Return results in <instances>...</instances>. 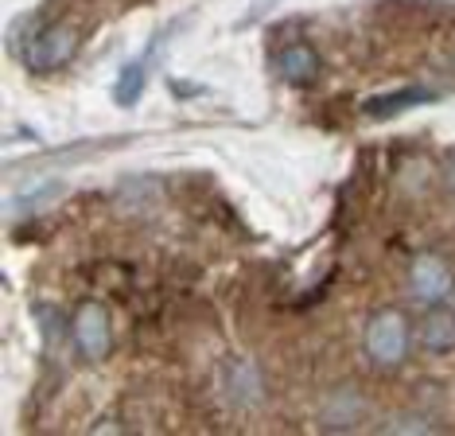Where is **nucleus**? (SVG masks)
<instances>
[{
	"label": "nucleus",
	"mask_w": 455,
	"mask_h": 436,
	"mask_svg": "<svg viewBox=\"0 0 455 436\" xmlns=\"http://www.w3.org/2000/svg\"><path fill=\"white\" fill-rule=\"evenodd\" d=\"M440 183L448 187V191L455 195V152L448 156V160H443V168H440Z\"/></svg>",
	"instance_id": "obj_13"
},
{
	"label": "nucleus",
	"mask_w": 455,
	"mask_h": 436,
	"mask_svg": "<svg viewBox=\"0 0 455 436\" xmlns=\"http://www.w3.org/2000/svg\"><path fill=\"white\" fill-rule=\"evenodd\" d=\"M172 90H175V98H199V93H206L203 86H191V82H175V78H172Z\"/></svg>",
	"instance_id": "obj_14"
},
{
	"label": "nucleus",
	"mask_w": 455,
	"mask_h": 436,
	"mask_svg": "<svg viewBox=\"0 0 455 436\" xmlns=\"http://www.w3.org/2000/svg\"><path fill=\"white\" fill-rule=\"evenodd\" d=\"M144 86H148V62H144V55L140 59H129L125 67H121L117 82H113V101H117L121 109H132L140 101Z\"/></svg>",
	"instance_id": "obj_10"
},
{
	"label": "nucleus",
	"mask_w": 455,
	"mask_h": 436,
	"mask_svg": "<svg viewBox=\"0 0 455 436\" xmlns=\"http://www.w3.org/2000/svg\"><path fill=\"white\" fill-rule=\"evenodd\" d=\"M222 398L230 409H257L265 401V374L253 359H230L222 367Z\"/></svg>",
	"instance_id": "obj_4"
},
{
	"label": "nucleus",
	"mask_w": 455,
	"mask_h": 436,
	"mask_svg": "<svg viewBox=\"0 0 455 436\" xmlns=\"http://www.w3.org/2000/svg\"><path fill=\"white\" fill-rule=\"evenodd\" d=\"M436 429V421L432 417H417V413H405V417H393L386 424V432H432Z\"/></svg>",
	"instance_id": "obj_12"
},
{
	"label": "nucleus",
	"mask_w": 455,
	"mask_h": 436,
	"mask_svg": "<svg viewBox=\"0 0 455 436\" xmlns=\"http://www.w3.org/2000/svg\"><path fill=\"white\" fill-rule=\"evenodd\" d=\"M78 47H82V31L75 24H47V28H39L28 36L24 62L44 75V70L67 67V62L78 55Z\"/></svg>",
	"instance_id": "obj_2"
},
{
	"label": "nucleus",
	"mask_w": 455,
	"mask_h": 436,
	"mask_svg": "<svg viewBox=\"0 0 455 436\" xmlns=\"http://www.w3.org/2000/svg\"><path fill=\"white\" fill-rule=\"evenodd\" d=\"M366 417V398L358 390H339L323 401V429H355Z\"/></svg>",
	"instance_id": "obj_9"
},
{
	"label": "nucleus",
	"mask_w": 455,
	"mask_h": 436,
	"mask_svg": "<svg viewBox=\"0 0 455 436\" xmlns=\"http://www.w3.org/2000/svg\"><path fill=\"white\" fill-rule=\"evenodd\" d=\"M409 319L397 308H381L370 316L366 331H362V355L370 359V367L378 370H397L409 359Z\"/></svg>",
	"instance_id": "obj_1"
},
{
	"label": "nucleus",
	"mask_w": 455,
	"mask_h": 436,
	"mask_svg": "<svg viewBox=\"0 0 455 436\" xmlns=\"http://www.w3.org/2000/svg\"><path fill=\"white\" fill-rule=\"evenodd\" d=\"M63 191H67L63 180H51L44 187H36V191H24V195H16V199H8V214H12V218L36 214V211H44V206H51L55 199H63Z\"/></svg>",
	"instance_id": "obj_11"
},
{
	"label": "nucleus",
	"mask_w": 455,
	"mask_h": 436,
	"mask_svg": "<svg viewBox=\"0 0 455 436\" xmlns=\"http://www.w3.org/2000/svg\"><path fill=\"white\" fill-rule=\"evenodd\" d=\"M420 347L428 355H451L455 351V311L451 308H432L420 319Z\"/></svg>",
	"instance_id": "obj_8"
},
{
	"label": "nucleus",
	"mask_w": 455,
	"mask_h": 436,
	"mask_svg": "<svg viewBox=\"0 0 455 436\" xmlns=\"http://www.w3.org/2000/svg\"><path fill=\"white\" fill-rule=\"evenodd\" d=\"M70 335L78 343V355L90 362H101L113 351V319L109 311L98 304V300H86L75 319H70Z\"/></svg>",
	"instance_id": "obj_3"
},
{
	"label": "nucleus",
	"mask_w": 455,
	"mask_h": 436,
	"mask_svg": "<svg viewBox=\"0 0 455 436\" xmlns=\"http://www.w3.org/2000/svg\"><path fill=\"white\" fill-rule=\"evenodd\" d=\"M440 93L428 90V86H401V90H389V93H374V98L362 106V113L374 121H389L397 117V113H409L417 106H428V101H436Z\"/></svg>",
	"instance_id": "obj_7"
},
{
	"label": "nucleus",
	"mask_w": 455,
	"mask_h": 436,
	"mask_svg": "<svg viewBox=\"0 0 455 436\" xmlns=\"http://www.w3.org/2000/svg\"><path fill=\"white\" fill-rule=\"evenodd\" d=\"M455 288V273L448 269L440 254H417L409 265V293L420 300V304H440L448 300Z\"/></svg>",
	"instance_id": "obj_5"
},
{
	"label": "nucleus",
	"mask_w": 455,
	"mask_h": 436,
	"mask_svg": "<svg viewBox=\"0 0 455 436\" xmlns=\"http://www.w3.org/2000/svg\"><path fill=\"white\" fill-rule=\"evenodd\" d=\"M319 70H323V62H319V51L312 44H304V39H296V44H284L281 55H276V75H281L288 86H296V90L315 86Z\"/></svg>",
	"instance_id": "obj_6"
}]
</instances>
